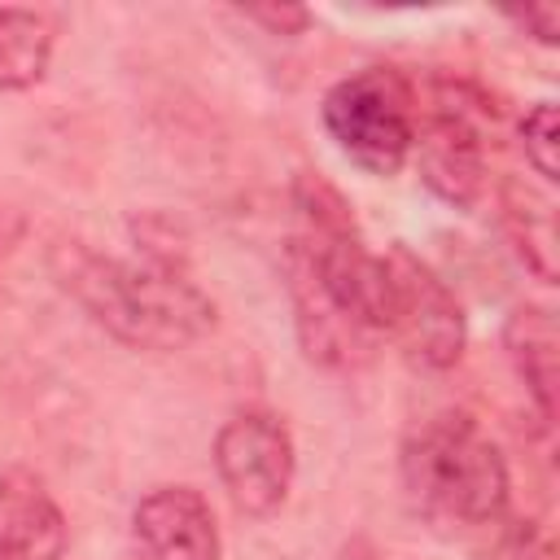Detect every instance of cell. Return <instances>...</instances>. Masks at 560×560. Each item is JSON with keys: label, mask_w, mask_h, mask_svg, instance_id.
<instances>
[{"label": "cell", "mask_w": 560, "mask_h": 560, "mask_svg": "<svg viewBox=\"0 0 560 560\" xmlns=\"http://www.w3.org/2000/svg\"><path fill=\"white\" fill-rule=\"evenodd\" d=\"M486 153H490V136L481 127L416 105L411 162L420 171V184L438 201H446L455 210H472L490 188Z\"/></svg>", "instance_id": "obj_7"}, {"label": "cell", "mask_w": 560, "mask_h": 560, "mask_svg": "<svg viewBox=\"0 0 560 560\" xmlns=\"http://www.w3.org/2000/svg\"><path fill=\"white\" fill-rule=\"evenodd\" d=\"M131 560H219L223 534L197 486H153L131 508Z\"/></svg>", "instance_id": "obj_8"}, {"label": "cell", "mask_w": 560, "mask_h": 560, "mask_svg": "<svg viewBox=\"0 0 560 560\" xmlns=\"http://www.w3.org/2000/svg\"><path fill=\"white\" fill-rule=\"evenodd\" d=\"M57 52V18L44 9L0 4V92H31L44 83Z\"/></svg>", "instance_id": "obj_12"}, {"label": "cell", "mask_w": 560, "mask_h": 560, "mask_svg": "<svg viewBox=\"0 0 560 560\" xmlns=\"http://www.w3.org/2000/svg\"><path fill=\"white\" fill-rule=\"evenodd\" d=\"M494 197H499V228L512 254L521 258V267L534 280L556 284V206L538 188L516 179H503Z\"/></svg>", "instance_id": "obj_11"}, {"label": "cell", "mask_w": 560, "mask_h": 560, "mask_svg": "<svg viewBox=\"0 0 560 560\" xmlns=\"http://www.w3.org/2000/svg\"><path fill=\"white\" fill-rule=\"evenodd\" d=\"M385 262H389V284H394L389 337L402 346L407 363H416L420 372L455 368L468 346V315L455 289L407 245H389Z\"/></svg>", "instance_id": "obj_5"}, {"label": "cell", "mask_w": 560, "mask_h": 560, "mask_svg": "<svg viewBox=\"0 0 560 560\" xmlns=\"http://www.w3.org/2000/svg\"><path fill=\"white\" fill-rule=\"evenodd\" d=\"M499 534H494V547H490V560H551V534L521 516V521H494Z\"/></svg>", "instance_id": "obj_15"}, {"label": "cell", "mask_w": 560, "mask_h": 560, "mask_svg": "<svg viewBox=\"0 0 560 560\" xmlns=\"http://www.w3.org/2000/svg\"><path fill=\"white\" fill-rule=\"evenodd\" d=\"M508 22H512L521 35H529L534 44H542V48H556V39H560V13H556L551 4L512 9V13H508Z\"/></svg>", "instance_id": "obj_17"}, {"label": "cell", "mask_w": 560, "mask_h": 560, "mask_svg": "<svg viewBox=\"0 0 560 560\" xmlns=\"http://www.w3.org/2000/svg\"><path fill=\"white\" fill-rule=\"evenodd\" d=\"M70 521L48 481L26 468H0V560H66Z\"/></svg>", "instance_id": "obj_9"}, {"label": "cell", "mask_w": 560, "mask_h": 560, "mask_svg": "<svg viewBox=\"0 0 560 560\" xmlns=\"http://www.w3.org/2000/svg\"><path fill=\"white\" fill-rule=\"evenodd\" d=\"M503 359L512 376L521 381L529 407L538 411L542 424L556 420V398H560V337H556V315L538 302H516L503 315L499 328Z\"/></svg>", "instance_id": "obj_10"}, {"label": "cell", "mask_w": 560, "mask_h": 560, "mask_svg": "<svg viewBox=\"0 0 560 560\" xmlns=\"http://www.w3.org/2000/svg\"><path fill=\"white\" fill-rule=\"evenodd\" d=\"M284 289H289V306H293V332L298 346L306 354V363L328 368V372H359L372 350L376 337H368L319 284V271L306 254V245L293 236L284 245Z\"/></svg>", "instance_id": "obj_6"}, {"label": "cell", "mask_w": 560, "mask_h": 560, "mask_svg": "<svg viewBox=\"0 0 560 560\" xmlns=\"http://www.w3.org/2000/svg\"><path fill=\"white\" fill-rule=\"evenodd\" d=\"M319 122L350 166L389 179L411 162L416 83L394 66H363L324 92Z\"/></svg>", "instance_id": "obj_3"}, {"label": "cell", "mask_w": 560, "mask_h": 560, "mask_svg": "<svg viewBox=\"0 0 560 560\" xmlns=\"http://www.w3.org/2000/svg\"><path fill=\"white\" fill-rule=\"evenodd\" d=\"M245 22L262 26L267 35H284V39H298L311 31L315 13L302 9V4H262V9H245Z\"/></svg>", "instance_id": "obj_16"}, {"label": "cell", "mask_w": 560, "mask_h": 560, "mask_svg": "<svg viewBox=\"0 0 560 560\" xmlns=\"http://www.w3.org/2000/svg\"><path fill=\"white\" fill-rule=\"evenodd\" d=\"M52 284L114 341L149 354L184 350L214 332L219 306L192 271L114 258L83 236H52L44 249Z\"/></svg>", "instance_id": "obj_1"}, {"label": "cell", "mask_w": 560, "mask_h": 560, "mask_svg": "<svg viewBox=\"0 0 560 560\" xmlns=\"http://www.w3.org/2000/svg\"><path fill=\"white\" fill-rule=\"evenodd\" d=\"M556 101H534L525 105V114L516 118V140H521V153L529 162V171L542 179V184H556L560 179V162H556Z\"/></svg>", "instance_id": "obj_14"}, {"label": "cell", "mask_w": 560, "mask_h": 560, "mask_svg": "<svg viewBox=\"0 0 560 560\" xmlns=\"http://www.w3.org/2000/svg\"><path fill=\"white\" fill-rule=\"evenodd\" d=\"M210 464L232 508L249 521H267L284 508L293 490L298 446H293L289 424L276 411L245 407L219 424L210 442Z\"/></svg>", "instance_id": "obj_4"}, {"label": "cell", "mask_w": 560, "mask_h": 560, "mask_svg": "<svg viewBox=\"0 0 560 560\" xmlns=\"http://www.w3.org/2000/svg\"><path fill=\"white\" fill-rule=\"evenodd\" d=\"M22 236H26V214H22L18 206L0 201V262H9V258L18 254Z\"/></svg>", "instance_id": "obj_18"}, {"label": "cell", "mask_w": 560, "mask_h": 560, "mask_svg": "<svg viewBox=\"0 0 560 560\" xmlns=\"http://www.w3.org/2000/svg\"><path fill=\"white\" fill-rule=\"evenodd\" d=\"M127 232H131V245H136V258L140 262L188 271V232H184V223L175 214H166V210H140V214H131Z\"/></svg>", "instance_id": "obj_13"}, {"label": "cell", "mask_w": 560, "mask_h": 560, "mask_svg": "<svg viewBox=\"0 0 560 560\" xmlns=\"http://www.w3.org/2000/svg\"><path fill=\"white\" fill-rule=\"evenodd\" d=\"M398 481L407 503L433 525L490 529L508 516V459L464 411H438L407 429L398 446Z\"/></svg>", "instance_id": "obj_2"}]
</instances>
